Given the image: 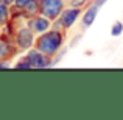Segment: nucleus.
Returning <instances> with one entry per match:
<instances>
[{"label":"nucleus","mask_w":123,"mask_h":120,"mask_svg":"<svg viewBox=\"0 0 123 120\" xmlns=\"http://www.w3.org/2000/svg\"><path fill=\"white\" fill-rule=\"evenodd\" d=\"M100 8H97L95 5L92 3H87L86 6L83 8V14H81V27L86 30V28H90L93 25V22L97 20V16H98Z\"/></svg>","instance_id":"obj_6"},{"label":"nucleus","mask_w":123,"mask_h":120,"mask_svg":"<svg viewBox=\"0 0 123 120\" xmlns=\"http://www.w3.org/2000/svg\"><path fill=\"white\" fill-rule=\"evenodd\" d=\"M51 25H53V20H50L48 17H45L42 14H36L33 17H30V22H28V27L31 28V31L34 34H41L44 31L50 30Z\"/></svg>","instance_id":"obj_5"},{"label":"nucleus","mask_w":123,"mask_h":120,"mask_svg":"<svg viewBox=\"0 0 123 120\" xmlns=\"http://www.w3.org/2000/svg\"><path fill=\"white\" fill-rule=\"evenodd\" d=\"M3 2H5L6 5H14V2H16V0H3Z\"/></svg>","instance_id":"obj_14"},{"label":"nucleus","mask_w":123,"mask_h":120,"mask_svg":"<svg viewBox=\"0 0 123 120\" xmlns=\"http://www.w3.org/2000/svg\"><path fill=\"white\" fill-rule=\"evenodd\" d=\"M39 6L41 14L55 22L66 6V0H39Z\"/></svg>","instance_id":"obj_3"},{"label":"nucleus","mask_w":123,"mask_h":120,"mask_svg":"<svg viewBox=\"0 0 123 120\" xmlns=\"http://www.w3.org/2000/svg\"><path fill=\"white\" fill-rule=\"evenodd\" d=\"M27 58H28V61H30V64H31V67H48V66H51V58L50 56H45L44 53H41L37 48H31L30 51H28V55H27Z\"/></svg>","instance_id":"obj_7"},{"label":"nucleus","mask_w":123,"mask_h":120,"mask_svg":"<svg viewBox=\"0 0 123 120\" xmlns=\"http://www.w3.org/2000/svg\"><path fill=\"white\" fill-rule=\"evenodd\" d=\"M81 14H83L81 6H76V5L70 3V5L64 6V9L61 11V14L58 16V19L53 24H55V27H59L62 30H69V28H72L81 19Z\"/></svg>","instance_id":"obj_2"},{"label":"nucleus","mask_w":123,"mask_h":120,"mask_svg":"<svg viewBox=\"0 0 123 120\" xmlns=\"http://www.w3.org/2000/svg\"><path fill=\"white\" fill-rule=\"evenodd\" d=\"M108 2V0H90L89 3H92V5H95L97 8H103V5Z\"/></svg>","instance_id":"obj_13"},{"label":"nucleus","mask_w":123,"mask_h":120,"mask_svg":"<svg viewBox=\"0 0 123 120\" xmlns=\"http://www.w3.org/2000/svg\"><path fill=\"white\" fill-rule=\"evenodd\" d=\"M122 33H123V22L122 20L114 22V24H112V27H111V36L112 38H118Z\"/></svg>","instance_id":"obj_9"},{"label":"nucleus","mask_w":123,"mask_h":120,"mask_svg":"<svg viewBox=\"0 0 123 120\" xmlns=\"http://www.w3.org/2000/svg\"><path fill=\"white\" fill-rule=\"evenodd\" d=\"M28 2H30V0H16V2H14V5L17 6L19 9H24L25 6H27V3H28Z\"/></svg>","instance_id":"obj_12"},{"label":"nucleus","mask_w":123,"mask_h":120,"mask_svg":"<svg viewBox=\"0 0 123 120\" xmlns=\"http://www.w3.org/2000/svg\"><path fill=\"white\" fill-rule=\"evenodd\" d=\"M16 44L22 50H28V48H31L34 45V33L31 31V28L28 25L20 28L16 33Z\"/></svg>","instance_id":"obj_4"},{"label":"nucleus","mask_w":123,"mask_h":120,"mask_svg":"<svg viewBox=\"0 0 123 120\" xmlns=\"http://www.w3.org/2000/svg\"><path fill=\"white\" fill-rule=\"evenodd\" d=\"M6 20H8V5L0 0V24H5Z\"/></svg>","instance_id":"obj_10"},{"label":"nucleus","mask_w":123,"mask_h":120,"mask_svg":"<svg viewBox=\"0 0 123 120\" xmlns=\"http://www.w3.org/2000/svg\"><path fill=\"white\" fill-rule=\"evenodd\" d=\"M66 2H69V0H66Z\"/></svg>","instance_id":"obj_15"},{"label":"nucleus","mask_w":123,"mask_h":120,"mask_svg":"<svg viewBox=\"0 0 123 120\" xmlns=\"http://www.w3.org/2000/svg\"><path fill=\"white\" fill-rule=\"evenodd\" d=\"M89 2H90V0H69V3L76 5V6H81V8H84V6H86Z\"/></svg>","instance_id":"obj_11"},{"label":"nucleus","mask_w":123,"mask_h":120,"mask_svg":"<svg viewBox=\"0 0 123 120\" xmlns=\"http://www.w3.org/2000/svg\"><path fill=\"white\" fill-rule=\"evenodd\" d=\"M64 33H66V30H62L59 27H55V28L44 31L34 39V48H37L45 56L55 58L64 45V41H66V34Z\"/></svg>","instance_id":"obj_1"},{"label":"nucleus","mask_w":123,"mask_h":120,"mask_svg":"<svg viewBox=\"0 0 123 120\" xmlns=\"http://www.w3.org/2000/svg\"><path fill=\"white\" fill-rule=\"evenodd\" d=\"M11 55V45L6 41L0 39V59H6Z\"/></svg>","instance_id":"obj_8"}]
</instances>
